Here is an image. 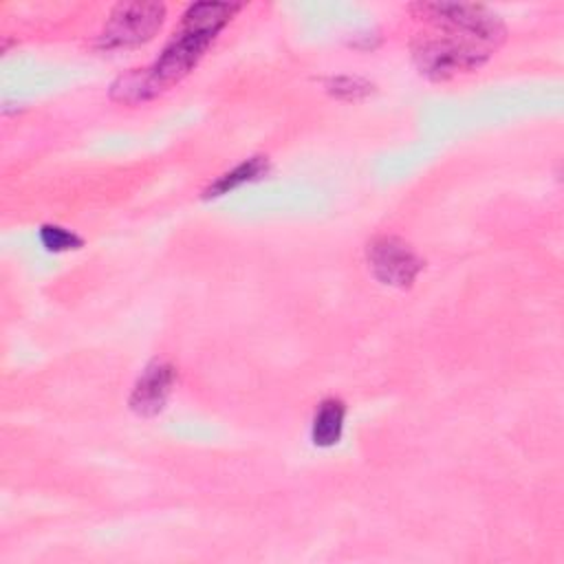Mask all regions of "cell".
<instances>
[{"label": "cell", "mask_w": 564, "mask_h": 564, "mask_svg": "<svg viewBox=\"0 0 564 564\" xmlns=\"http://www.w3.org/2000/svg\"><path fill=\"white\" fill-rule=\"evenodd\" d=\"M238 4L229 2H196L183 13V24L161 57L143 73H130L112 86V97L119 101H143L163 88L185 77L203 57L216 33L231 20Z\"/></svg>", "instance_id": "6da1fadb"}, {"label": "cell", "mask_w": 564, "mask_h": 564, "mask_svg": "<svg viewBox=\"0 0 564 564\" xmlns=\"http://www.w3.org/2000/svg\"><path fill=\"white\" fill-rule=\"evenodd\" d=\"M416 18L465 40H471L485 48H496L505 40V24L500 18L482 4L467 2H419L412 4Z\"/></svg>", "instance_id": "7a4b0ae2"}, {"label": "cell", "mask_w": 564, "mask_h": 564, "mask_svg": "<svg viewBox=\"0 0 564 564\" xmlns=\"http://www.w3.org/2000/svg\"><path fill=\"white\" fill-rule=\"evenodd\" d=\"M489 48L452 33L421 35L412 44L414 64L432 79H449L458 73L474 70L489 57Z\"/></svg>", "instance_id": "3957f363"}, {"label": "cell", "mask_w": 564, "mask_h": 564, "mask_svg": "<svg viewBox=\"0 0 564 564\" xmlns=\"http://www.w3.org/2000/svg\"><path fill=\"white\" fill-rule=\"evenodd\" d=\"M165 20V7L161 2H121L117 4L104 31L99 33L101 48H128L154 37Z\"/></svg>", "instance_id": "277c9868"}, {"label": "cell", "mask_w": 564, "mask_h": 564, "mask_svg": "<svg viewBox=\"0 0 564 564\" xmlns=\"http://www.w3.org/2000/svg\"><path fill=\"white\" fill-rule=\"evenodd\" d=\"M368 262L372 273L390 286H410L419 275L421 258L394 236H379L368 245Z\"/></svg>", "instance_id": "5b68a950"}, {"label": "cell", "mask_w": 564, "mask_h": 564, "mask_svg": "<svg viewBox=\"0 0 564 564\" xmlns=\"http://www.w3.org/2000/svg\"><path fill=\"white\" fill-rule=\"evenodd\" d=\"M176 372L170 364L163 361H154L150 364L143 375L139 377V381L132 388L130 394V408L139 414V416H154L165 408V401L172 392Z\"/></svg>", "instance_id": "8992f818"}, {"label": "cell", "mask_w": 564, "mask_h": 564, "mask_svg": "<svg viewBox=\"0 0 564 564\" xmlns=\"http://www.w3.org/2000/svg\"><path fill=\"white\" fill-rule=\"evenodd\" d=\"M344 414L346 408L339 399L322 401L313 419V443L319 447L335 445L344 430Z\"/></svg>", "instance_id": "52a82bcc"}, {"label": "cell", "mask_w": 564, "mask_h": 564, "mask_svg": "<svg viewBox=\"0 0 564 564\" xmlns=\"http://www.w3.org/2000/svg\"><path fill=\"white\" fill-rule=\"evenodd\" d=\"M267 174V161L262 156H251L247 161H242L240 165H236L234 170L225 172L223 176H218L207 189H205V198H214V196H223L245 183H251L260 176Z\"/></svg>", "instance_id": "ba28073f"}, {"label": "cell", "mask_w": 564, "mask_h": 564, "mask_svg": "<svg viewBox=\"0 0 564 564\" xmlns=\"http://www.w3.org/2000/svg\"><path fill=\"white\" fill-rule=\"evenodd\" d=\"M40 240L48 251H68L82 247V238L59 225H42Z\"/></svg>", "instance_id": "9c48e42d"}, {"label": "cell", "mask_w": 564, "mask_h": 564, "mask_svg": "<svg viewBox=\"0 0 564 564\" xmlns=\"http://www.w3.org/2000/svg\"><path fill=\"white\" fill-rule=\"evenodd\" d=\"M370 84L359 77H335L328 84V90L341 99H359L370 93Z\"/></svg>", "instance_id": "30bf717a"}]
</instances>
